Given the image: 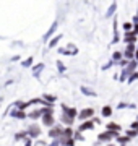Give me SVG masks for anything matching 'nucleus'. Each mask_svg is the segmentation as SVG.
Instances as JSON below:
<instances>
[{"label": "nucleus", "mask_w": 138, "mask_h": 146, "mask_svg": "<svg viewBox=\"0 0 138 146\" xmlns=\"http://www.w3.org/2000/svg\"><path fill=\"white\" fill-rule=\"evenodd\" d=\"M120 135V131L115 130H104L98 135V140H96L94 145H101V143H111L112 140H115L117 136Z\"/></svg>", "instance_id": "1"}, {"label": "nucleus", "mask_w": 138, "mask_h": 146, "mask_svg": "<svg viewBox=\"0 0 138 146\" xmlns=\"http://www.w3.org/2000/svg\"><path fill=\"white\" fill-rule=\"evenodd\" d=\"M137 67H138L137 60H135V58H133V60H130L127 67L122 68V72H120V75H119V81H122V83H123V81H127L128 76H130L133 72H137Z\"/></svg>", "instance_id": "2"}, {"label": "nucleus", "mask_w": 138, "mask_h": 146, "mask_svg": "<svg viewBox=\"0 0 138 146\" xmlns=\"http://www.w3.org/2000/svg\"><path fill=\"white\" fill-rule=\"evenodd\" d=\"M46 107V106H44ZM41 122H42L44 127H47V128H50L52 125H55L57 122H55V117H54V107H46V112H44V115L41 117Z\"/></svg>", "instance_id": "3"}, {"label": "nucleus", "mask_w": 138, "mask_h": 146, "mask_svg": "<svg viewBox=\"0 0 138 146\" xmlns=\"http://www.w3.org/2000/svg\"><path fill=\"white\" fill-rule=\"evenodd\" d=\"M78 47L75 46V44H72V42H68L65 47H57V54H60V55H65V57H75V55H78Z\"/></svg>", "instance_id": "4"}, {"label": "nucleus", "mask_w": 138, "mask_h": 146, "mask_svg": "<svg viewBox=\"0 0 138 146\" xmlns=\"http://www.w3.org/2000/svg\"><path fill=\"white\" fill-rule=\"evenodd\" d=\"M122 41L120 39V31H119V18L117 15L114 16V20H112V39H111V46H115L119 42Z\"/></svg>", "instance_id": "5"}, {"label": "nucleus", "mask_w": 138, "mask_h": 146, "mask_svg": "<svg viewBox=\"0 0 138 146\" xmlns=\"http://www.w3.org/2000/svg\"><path fill=\"white\" fill-rule=\"evenodd\" d=\"M62 135H64V127H62V123H55V125H52L47 130V136L50 138V140L60 138Z\"/></svg>", "instance_id": "6"}, {"label": "nucleus", "mask_w": 138, "mask_h": 146, "mask_svg": "<svg viewBox=\"0 0 138 146\" xmlns=\"http://www.w3.org/2000/svg\"><path fill=\"white\" fill-rule=\"evenodd\" d=\"M57 28H58V20H55L52 25L49 26V29L46 31V34L42 36V42H44V44H47L49 39H50L52 36H55V34H57Z\"/></svg>", "instance_id": "7"}, {"label": "nucleus", "mask_w": 138, "mask_h": 146, "mask_svg": "<svg viewBox=\"0 0 138 146\" xmlns=\"http://www.w3.org/2000/svg\"><path fill=\"white\" fill-rule=\"evenodd\" d=\"M26 131H28V136H29V138H33V140H37L39 136L42 135V130H41V127L36 125V123L29 125V127L26 128Z\"/></svg>", "instance_id": "8"}, {"label": "nucleus", "mask_w": 138, "mask_h": 146, "mask_svg": "<svg viewBox=\"0 0 138 146\" xmlns=\"http://www.w3.org/2000/svg\"><path fill=\"white\" fill-rule=\"evenodd\" d=\"M94 117V109L93 107H85V109H81L80 112H78V117L76 119L78 120H90V119H93Z\"/></svg>", "instance_id": "9"}, {"label": "nucleus", "mask_w": 138, "mask_h": 146, "mask_svg": "<svg viewBox=\"0 0 138 146\" xmlns=\"http://www.w3.org/2000/svg\"><path fill=\"white\" fill-rule=\"evenodd\" d=\"M135 54H137V44H127L125 49H123V58L133 60L135 58Z\"/></svg>", "instance_id": "10"}, {"label": "nucleus", "mask_w": 138, "mask_h": 146, "mask_svg": "<svg viewBox=\"0 0 138 146\" xmlns=\"http://www.w3.org/2000/svg\"><path fill=\"white\" fill-rule=\"evenodd\" d=\"M94 127H96L94 120H93V119H90V120H83V122L80 123V127H78L76 130H78V131H81V133H85V131L94 130Z\"/></svg>", "instance_id": "11"}, {"label": "nucleus", "mask_w": 138, "mask_h": 146, "mask_svg": "<svg viewBox=\"0 0 138 146\" xmlns=\"http://www.w3.org/2000/svg\"><path fill=\"white\" fill-rule=\"evenodd\" d=\"M60 109H62V114L68 115V117H72V119L76 120V117H78V110H76V107H68L67 104H60Z\"/></svg>", "instance_id": "12"}, {"label": "nucleus", "mask_w": 138, "mask_h": 146, "mask_svg": "<svg viewBox=\"0 0 138 146\" xmlns=\"http://www.w3.org/2000/svg\"><path fill=\"white\" fill-rule=\"evenodd\" d=\"M44 112H46V107H37V109H33L31 112H29V114H28V119H31L33 122H34V120H37V119H41V117H42L44 115Z\"/></svg>", "instance_id": "13"}, {"label": "nucleus", "mask_w": 138, "mask_h": 146, "mask_svg": "<svg viewBox=\"0 0 138 146\" xmlns=\"http://www.w3.org/2000/svg\"><path fill=\"white\" fill-rule=\"evenodd\" d=\"M123 44H138V36L133 34V31H128V33H123Z\"/></svg>", "instance_id": "14"}, {"label": "nucleus", "mask_w": 138, "mask_h": 146, "mask_svg": "<svg viewBox=\"0 0 138 146\" xmlns=\"http://www.w3.org/2000/svg\"><path fill=\"white\" fill-rule=\"evenodd\" d=\"M62 37H64V34H62V33H58V34L52 36L50 39H49V42H47V49H57L58 42H60V39H62Z\"/></svg>", "instance_id": "15"}, {"label": "nucleus", "mask_w": 138, "mask_h": 146, "mask_svg": "<svg viewBox=\"0 0 138 146\" xmlns=\"http://www.w3.org/2000/svg\"><path fill=\"white\" fill-rule=\"evenodd\" d=\"M10 117H13L16 120H25V119H28V114L25 110H20V109H16V107H13L10 112Z\"/></svg>", "instance_id": "16"}, {"label": "nucleus", "mask_w": 138, "mask_h": 146, "mask_svg": "<svg viewBox=\"0 0 138 146\" xmlns=\"http://www.w3.org/2000/svg\"><path fill=\"white\" fill-rule=\"evenodd\" d=\"M44 68H46V63H42V62H41V63H36V65H33V67H31L33 76L39 80V76H41V73H42Z\"/></svg>", "instance_id": "17"}, {"label": "nucleus", "mask_w": 138, "mask_h": 146, "mask_svg": "<svg viewBox=\"0 0 138 146\" xmlns=\"http://www.w3.org/2000/svg\"><path fill=\"white\" fill-rule=\"evenodd\" d=\"M117 0H112V3L109 5V8H107L106 11V18H114V16L117 15Z\"/></svg>", "instance_id": "18"}, {"label": "nucleus", "mask_w": 138, "mask_h": 146, "mask_svg": "<svg viewBox=\"0 0 138 146\" xmlns=\"http://www.w3.org/2000/svg\"><path fill=\"white\" fill-rule=\"evenodd\" d=\"M112 114H114V109H112L109 104L106 106H102V109H101V117H104V119H111Z\"/></svg>", "instance_id": "19"}, {"label": "nucleus", "mask_w": 138, "mask_h": 146, "mask_svg": "<svg viewBox=\"0 0 138 146\" xmlns=\"http://www.w3.org/2000/svg\"><path fill=\"white\" fill-rule=\"evenodd\" d=\"M115 141L119 143V146H127L128 143L132 141V138H130V136H127L125 133H123V135H119V136H117Z\"/></svg>", "instance_id": "20"}, {"label": "nucleus", "mask_w": 138, "mask_h": 146, "mask_svg": "<svg viewBox=\"0 0 138 146\" xmlns=\"http://www.w3.org/2000/svg\"><path fill=\"white\" fill-rule=\"evenodd\" d=\"M80 91H81V94H85V96H88V98H98V93H96L94 89L88 88V86H81Z\"/></svg>", "instance_id": "21"}, {"label": "nucleus", "mask_w": 138, "mask_h": 146, "mask_svg": "<svg viewBox=\"0 0 138 146\" xmlns=\"http://www.w3.org/2000/svg\"><path fill=\"white\" fill-rule=\"evenodd\" d=\"M58 141H60V145L62 146H75L76 145V140H75V138H65V136H60Z\"/></svg>", "instance_id": "22"}, {"label": "nucleus", "mask_w": 138, "mask_h": 146, "mask_svg": "<svg viewBox=\"0 0 138 146\" xmlns=\"http://www.w3.org/2000/svg\"><path fill=\"white\" fill-rule=\"evenodd\" d=\"M13 138H15V141L16 143H18V141H25L28 138V131L26 130H21V131H16L15 133V136H13Z\"/></svg>", "instance_id": "23"}, {"label": "nucleus", "mask_w": 138, "mask_h": 146, "mask_svg": "<svg viewBox=\"0 0 138 146\" xmlns=\"http://www.w3.org/2000/svg\"><path fill=\"white\" fill-rule=\"evenodd\" d=\"M33 63H34V55H29V57H26L25 60H21V67L23 68H31Z\"/></svg>", "instance_id": "24"}, {"label": "nucleus", "mask_w": 138, "mask_h": 146, "mask_svg": "<svg viewBox=\"0 0 138 146\" xmlns=\"http://www.w3.org/2000/svg\"><path fill=\"white\" fill-rule=\"evenodd\" d=\"M111 58L115 63L119 62V60H122V58H123V50H114V52L111 54Z\"/></svg>", "instance_id": "25"}, {"label": "nucleus", "mask_w": 138, "mask_h": 146, "mask_svg": "<svg viewBox=\"0 0 138 146\" xmlns=\"http://www.w3.org/2000/svg\"><path fill=\"white\" fill-rule=\"evenodd\" d=\"M106 130H115V131H122L123 128L119 123H115V122H109V123H106Z\"/></svg>", "instance_id": "26"}, {"label": "nucleus", "mask_w": 138, "mask_h": 146, "mask_svg": "<svg viewBox=\"0 0 138 146\" xmlns=\"http://www.w3.org/2000/svg\"><path fill=\"white\" fill-rule=\"evenodd\" d=\"M42 99L46 101V102H49V104H50V106L54 107V102L57 101V98H55L54 94H47V93H44V94H42Z\"/></svg>", "instance_id": "27"}, {"label": "nucleus", "mask_w": 138, "mask_h": 146, "mask_svg": "<svg viewBox=\"0 0 138 146\" xmlns=\"http://www.w3.org/2000/svg\"><path fill=\"white\" fill-rule=\"evenodd\" d=\"M75 135V130H73V127H64V135L65 138H73Z\"/></svg>", "instance_id": "28"}, {"label": "nucleus", "mask_w": 138, "mask_h": 146, "mask_svg": "<svg viewBox=\"0 0 138 146\" xmlns=\"http://www.w3.org/2000/svg\"><path fill=\"white\" fill-rule=\"evenodd\" d=\"M133 29V21H123L122 23V31L123 33H128Z\"/></svg>", "instance_id": "29"}, {"label": "nucleus", "mask_w": 138, "mask_h": 146, "mask_svg": "<svg viewBox=\"0 0 138 146\" xmlns=\"http://www.w3.org/2000/svg\"><path fill=\"white\" fill-rule=\"evenodd\" d=\"M117 109H137V106L128 104V102H120V104H117Z\"/></svg>", "instance_id": "30"}, {"label": "nucleus", "mask_w": 138, "mask_h": 146, "mask_svg": "<svg viewBox=\"0 0 138 146\" xmlns=\"http://www.w3.org/2000/svg\"><path fill=\"white\" fill-rule=\"evenodd\" d=\"M112 67H115V62H114V60L111 58L109 62H106L104 65H102V67H101V70H102V72H106V70H109V68H112Z\"/></svg>", "instance_id": "31"}, {"label": "nucleus", "mask_w": 138, "mask_h": 146, "mask_svg": "<svg viewBox=\"0 0 138 146\" xmlns=\"http://www.w3.org/2000/svg\"><path fill=\"white\" fill-rule=\"evenodd\" d=\"M123 133L127 136H130V138H137L138 136V130H133V128H130V130H123Z\"/></svg>", "instance_id": "32"}, {"label": "nucleus", "mask_w": 138, "mask_h": 146, "mask_svg": "<svg viewBox=\"0 0 138 146\" xmlns=\"http://www.w3.org/2000/svg\"><path fill=\"white\" fill-rule=\"evenodd\" d=\"M137 80H138V72H133L132 75H130V76H128L127 83H128V84H132V83H135V81H137Z\"/></svg>", "instance_id": "33"}, {"label": "nucleus", "mask_w": 138, "mask_h": 146, "mask_svg": "<svg viewBox=\"0 0 138 146\" xmlns=\"http://www.w3.org/2000/svg\"><path fill=\"white\" fill-rule=\"evenodd\" d=\"M55 65H57V70H58L60 73H65V72H67V67H65V63H64V62L57 60V63H55Z\"/></svg>", "instance_id": "34"}, {"label": "nucleus", "mask_w": 138, "mask_h": 146, "mask_svg": "<svg viewBox=\"0 0 138 146\" xmlns=\"http://www.w3.org/2000/svg\"><path fill=\"white\" fill-rule=\"evenodd\" d=\"M128 62H130V60H127V58H122V60H119V62L115 63V67L123 68V67H127V65H128Z\"/></svg>", "instance_id": "35"}, {"label": "nucleus", "mask_w": 138, "mask_h": 146, "mask_svg": "<svg viewBox=\"0 0 138 146\" xmlns=\"http://www.w3.org/2000/svg\"><path fill=\"white\" fill-rule=\"evenodd\" d=\"M73 138L76 141H81V140H85V136H83V133L81 131H78V130H75V135H73Z\"/></svg>", "instance_id": "36"}, {"label": "nucleus", "mask_w": 138, "mask_h": 146, "mask_svg": "<svg viewBox=\"0 0 138 146\" xmlns=\"http://www.w3.org/2000/svg\"><path fill=\"white\" fill-rule=\"evenodd\" d=\"M33 141H34V140H33V138H29V136H28L26 140L23 141V146H34V143H33Z\"/></svg>", "instance_id": "37"}, {"label": "nucleus", "mask_w": 138, "mask_h": 146, "mask_svg": "<svg viewBox=\"0 0 138 146\" xmlns=\"http://www.w3.org/2000/svg\"><path fill=\"white\" fill-rule=\"evenodd\" d=\"M10 60H11V62H18V60H21V55H20V54H16V55H13Z\"/></svg>", "instance_id": "38"}, {"label": "nucleus", "mask_w": 138, "mask_h": 146, "mask_svg": "<svg viewBox=\"0 0 138 146\" xmlns=\"http://www.w3.org/2000/svg\"><path fill=\"white\" fill-rule=\"evenodd\" d=\"M36 145H37V146H49V145H47V143H46V141H44V140H39V138H37Z\"/></svg>", "instance_id": "39"}, {"label": "nucleus", "mask_w": 138, "mask_h": 146, "mask_svg": "<svg viewBox=\"0 0 138 146\" xmlns=\"http://www.w3.org/2000/svg\"><path fill=\"white\" fill-rule=\"evenodd\" d=\"M130 128H133V130H138V117H137V120L135 122H132V127Z\"/></svg>", "instance_id": "40"}, {"label": "nucleus", "mask_w": 138, "mask_h": 146, "mask_svg": "<svg viewBox=\"0 0 138 146\" xmlns=\"http://www.w3.org/2000/svg\"><path fill=\"white\" fill-rule=\"evenodd\" d=\"M132 31H133V34H137L138 36V23H133V29Z\"/></svg>", "instance_id": "41"}, {"label": "nucleus", "mask_w": 138, "mask_h": 146, "mask_svg": "<svg viewBox=\"0 0 138 146\" xmlns=\"http://www.w3.org/2000/svg\"><path fill=\"white\" fill-rule=\"evenodd\" d=\"M132 21H133V23H138V11H137V13H135V15H133Z\"/></svg>", "instance_id": "42"}, {"label": "nucleus", "mask_w": 138, "mask_h": 146, "mask_svg": "<svg viewBox=\"0 0 138 146\" xmlns=\"http://www.w3.org/2000/svg\"><path fill=\"white\" fill-rule=\"evenodd\" d=\"M93 120H94L96 125H99V123H101V119H98V117H93Z\"/></svg>", "instance_id": "43"}, {"label": "nucleus", "mask_w": 138, "mask_h": 146, "mask_svg": "<svg viewBox=\"0 0 138 146\" xmlns=\"http://www.w3.org/2000/svg\"><path fill=\"white\" fill-rule=\"evenodd\" d=\"M135 60L138 62V49H137V54H135Z\"/></svg>", "instance_id": "44"}, {"label": "nucleus", "mask_w": 138, "mask_h": 146, "mask_svg": "<svg viewBox=\"0 0 138 146\" xmlns=\"http://www.w3.org/2000/svg\"><path fill=\"white\" fill-rule=\"evenodd\" d=\"M107 146H117V145H114V143H107Z\"/></svg>", "instance_id": "45"}, {"label": "nucleus", "mask_w": 138, "mask_h": 146, "mask_svg": "<svg viewBox=\"0 0 138 146\" xmlns=\"http://www.w3.org/2000/svg\"><path fill=\"white\" fill-rule=\"evenodd\" d=\"M0 107H2V99H0Z\"/></svg>", "instance_id": "46"}, {"label": "nucleus", "mask_w": 138, "mask_h": 146, "mask_svg": "<svg viewBox=\"0 0 138 146\" xmlns=\"http://www.w3.org/2000/svg\"><path fill=\"white\" fill-rule=\"evenodd\" d=\"M137 49H138V44H137Z\"/></svg>", "instance_id": "47"}, {"label": "nucleus", "mask_w": 138, "mask_h": 146, "mask_svg": "<svg viewBox=\"0 0 138 146\" xmlns=\"http://www.w3.org/2000/svg\"><path fill=\"white\" fill-rule=\"evenodd\" d=\"M60 146H62V145H60Z\"/></svg>", "instance_id": "48"}]
</instances>
